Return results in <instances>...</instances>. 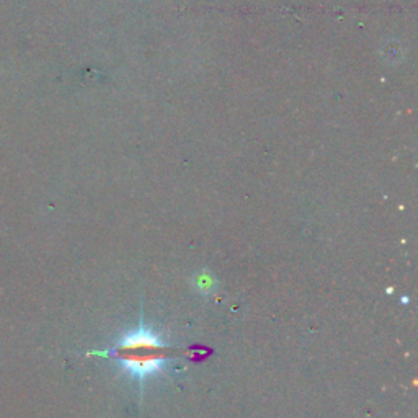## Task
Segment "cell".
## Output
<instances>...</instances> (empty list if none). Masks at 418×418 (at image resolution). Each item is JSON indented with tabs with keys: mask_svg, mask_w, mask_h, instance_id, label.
I'll list each match as a JSON object with an SVG mask.
<instances>
[{
	"mask_svg": "<svg viewBox=\"0 0 418 418\" xmlns=\"http://www.w3.org/2000/svg\"><path fill=\"white\" fill-rule=\"evenodd\" d=\"M92 355L111 359L123 375L141 386L167 371L170 363V346L163 335L142 319L135 328L121 333L113 346L105 351H92Z\"/></svg>",
	"mask_w": 418,
	"mask_h": 418,
	"instance_id": "6da1fadb",
	"label": "cell"
}]
</instances>
